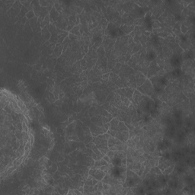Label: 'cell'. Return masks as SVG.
Masks as SVG:
<instances>
[{"label":"cell","instance_id":"7","mask_svg":"<svg viewBox=\"0 0 195 195\" xmlns=\"http://www.w3.org/2000/svg\"><path fill=\"white\" fill-rule=\"evenodd\" d=\"M102 159H104V160H105L106 162H107V163H109V164H110V163H111V160H110V159L108 157V156H107V155H104L103 158H102Z\"/></svg>","mask_w":195,"mask_h":195},{"label":"cell","instance_id":"6","mask_svg":"<svg viewBox=\"0 0 195 195\" xmlns=\"http://www.w3.org/2000/svg\"><path fill=\"white\" fill-rule=\"evenodd\" d=\"M174 166H172L171 167V166H169V167H167L166 169H165L162 171V174H166V175L171 174V172L173 171V169H174Z\"/></svg>","mask_w":195,"mask_h":195},{"label":"cell","instance_id":"2","mask_svg":"<svg viewBox=\"0 0 195 195\" xmlns=\"http://www.w3.org/2000/svg\"><path fill=\"white\" fill-rule=\"evenodd\" d=\"M88 174H89L90 175H92L94 178L97 179L99 181H101L104 178L106 173L104 171H102V170H101L100 169L92 168V169L88 171Z\"/></svg>","mask_w":195,"mask_h":195},{"label":"cell","instance_id":"4","mask_svg":"<svg viewBox=\"0 0 195 195\" xmlns=\"http://www.w3.org/2000/svg\"><path fill=\"white\" fill-rule=\"evenodd\" d=\"M122 143V142L121 140H118V138H116L114 136H110L109 137L108 140H107V146H108V148H111V147L114 146L119 145V144Z\"/></svg>","mask_w":195,"mask_h":195},{"label":"cell","instance_id":"5","mask_svg":"<svg viewBox=\"0 0 195 195\" xmlns=\"http://www.w3.org/2000/svg\"><path fill=\"white\" fill-rule=\"evenodd\" d=\"M109 164V163H107V162H106L105 160L104 159H99V160H97V161H95V163H94V166H92V168H96V169H100L102 166H105V165H107Z\"/></svg>","mask_w":195,"mask_h":195},{"label":"cell","instance_id":"3","mask_svg":"<svg viewBox=\"0 0 195 195\" xmlns=\"http://www.w3.org/2000/svg\"><path fill=\"white\" fill-rule=\"evenodd\" d=\"M102 181L103 183L108 184V185H111V186L116 185H123V183L120 180H118V178H114V176H112L111 174H108V173H107V174H105V176L102 179Z\"/></svg>","mask_w":195,"mask_h":195},{"label":"cell","instance_id":"1","mask_svg":"<svg viewBox=\"0 0 195 195\" xmlns=\"http://www.w3.org/2000/svg\"><path fill=\"white\" fill-rule=\"evenodd\" d=\"M142 183V178L131 169H127L126 171V178L123 184L124 188H134Z\"/></svg>","mask_w":195,"mask_h":195}]
</instances>
